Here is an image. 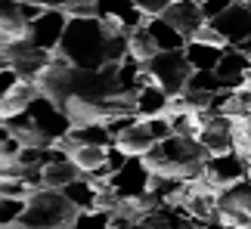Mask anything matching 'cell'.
<instances>
[{"mask_svg":"<svg viewBox=\"0 0 251 229\" xmlns=\"http://www.w3.org/2000/svg\"><path fill=\"white\" fill-rule=\"evenodd\" d=\"M248 177H251V167H248Z\"/></svg>","mask_w":251,"mask_h":229,"instance_id":"7bdbcfd3","label":"cell"},{"mask_svg":"<svg viewBox=\"0 0 251 229\" xmlns=\"http://www.w3.org/2000/svg\"><path fill=\"white\" fill-rule=\"evenodd\" d=\"M50 50H37V46L28 41V37H22V41H13V44H3V50H0V69L3 65H9V69L19 71V78L22 81H41V74L47 71V65L53 62Z\"/></svg>","mask_w":251,"mask_h":229,"instance_id":"8992f818","label":"cell"},{"mask_svg":"<svg viewBox=\"0 0 251 229\" xmlns=\"http://www.w3.org/2000/svg\"><path fill=\"white\" fill-rule=\"evenodd\" d=\"M226 46H214V44H201V41H189L186 44V56L192 62V69L196 71H211L217 69V62L224 59Z\"/></svg>","mask_w":251,"mask_h":229,"instance_id":"603a6c76","label":"cell"},{"mask_svg":"<svg viewBox=\"0 0 251 229\" xmlns=\"http://www.w3.org/2000/svg\"><path fill=\"white\" fill-rule=\"evenodd\" d=\"M130 229H155V226H149V223H146V220H137V223H133V226H130Z\"/></svg>","mask_w":251,"mask_h":229,"instance_id":"60d3db41","label":"cell"},{"mask_svg":"<svg viewBox=\"0 0 251 229\" xmlns=\"http://www.w3.org/2000/svg\"><path fill=\"white\" fill-rule=\"evenodd\" d=\"M211 152L201 146L199 137H177L171 133L161 142H155L143 161L152 174L158 177H174V180H196L205 174V164H208Z\"/></svg>","mask_w":251,"mask_h":229,"instance_id":"3957f363","label":"cell"},{"mask_svg":"<svg viewBox=\"0 0 251 229\" xmlns=\"http://www.w3.org/2000/svg\"><path fill=\"white\" fill-rule=\"evenodd\" d=\"M133 223H127V220H115V217H112V229H130Z\"/></svg>","mask_w":251,"mask_h":229,"instance_id":"f35d334b","label":"cell"},{"mask_svg":"<svg viewBox=\"0 0 251 229\" xmlns=\"http://www.w3.org/2000/svg\"><path fill=\"white\" fill-rule=\"evenodd\" d=\"M62 192L69 195L72 202L81 207V211H87V207H93V205H96V186L90 183V180H84V177H81V180H75V183H69V186L62 189Z\"/></svg>","mask_w":251,"mask_h":229,"instance_id":"484cf974","label":"cell"},{"mask_svg":"<svg viewBox=\"0 0 251 229\" xmlns=\"http://www.w3.org/2000/svg\"><path fill=\"white\" fill-rule=\"evenodd\" d=\"M37 192V186L25 183L22 177H3L0 180V195H9V198H31Z\"/></svg>","mask_w":251,"mask_h":229,"instance_id":"f546056e","label":"cell"},{"mask_svg":"<svg viewBox=\"0 0 251 229\" xmlns=\"http://www.w3.org/2000/svg\"><path fill=\"white\" fill-rule=\"evenodd\" d=\"M211 25H214L217 31L226 37L229 46H239L245 37H251V3L236 0L226 13H220L217 19H211Z\"/></svg>","mask_w":251,"mask_h":229,"instance_id":"4fadbf2b","label":"cell"},{"mask_svg":"<svg viewBox=\"0 0 251 229\" xmlns=\"http://www.w3.org/2000/svg\"><path fill=\"white\" fill-rule=\"evenodd\" d=\"M205 229H208V226H205Z\"/></svg>","mask_w":251,"mask_h":229,"instance_id":"ee69618b","label":"cell"},{"mask_svg":"<svg viewBox=\"0 0 251 229\" xmlns=\"http://www.w3.org/2000/svg\"><path fill=\"white\" fill-rule=\"evenodd\" d=\"M28 114L34 118V124L41 127L47 137H50L53 142H59L62 137H69V130H72V121H69V114H65L50 96H37L31 106H28Z\"/></svg>","mask_w":251,"mask_h":229,"instance_id":"8fae6325","label":"cell"},{"mask_svg":"<svg viewBox=\"0 0 251 229\" xmlns=\"http://www.w3.org/2000/svg\"><path fill=\"white\" fill-rule=\"evenodd\" d=\"M22 3H34L41 9H65L69 6V0H22Z\"/></svg>","mask_w":251,"mask_h":229,"instance_id":"8d00e7d4","label":"cell"},{"mask_svg":"<svg viewBox=\"0 0 251 229\" xmlns=\"http://www.w3.org/2000/svg\"><path fill=\"white\" fill-rule=\"evenodd\" d=\"M65 25H69V13H65V9H44V13L28 25V41H31L37 50L56 53L59 44H62Z\"/></svg>","mask_w":251,"mask_h":229,"instance_id":"30bf717a","label":"cell"},{"mask_svg":"<svg viewBox=\"0 0 251 229\" xmlns=\"http://www.w3.org/2000/svg\"><path fill=\"white\" fill-rule=\"evenodd\" d=\"M75 229H112V214L102 207H87L75 217Z\"/></svg>","mask_w":251,"mask_h":229,"instance_id":"83f0119b","label":"cell"},{"mask_svg":"<svg viewBox=\"0 0 251 229\" xmlns=\"http://www.w3.org/2000/svg\"><path fill=\"white\" fill-rule=\"evenodd\" d=\"M146 28L152 31V37H155L158 50H186V44H189L186 37H183L177 28H174L168 19H161V16H149Z\"/></svg>","mask_w":251,"mask_h":229,"instance_id":"ffe728a7","label":"cell"},{"mask_svg":"<svg viewBox=\"0 0 251 229\" xmlns=\"http://www.w3.org/2000/svg\"><path fill=\"white\" fill-rule=\"evenodd\" d=\"M248 167H251V164L233 149V152L211 155L208 164H205V177H208L217 189H226V186L239 183V180H245V177H248Z\"/></svg>","mask_w":251,"mask_h":229,"instance_id":"7c38bea8","label":"cell"},{"mask_svg":"<svg viewBox=\"0 0 251 229\" xmlns=\"http://www.w3.org/2000/svg\"><path fill=\"white\" fill-rule=\"evenodd\" d=\"M233 149L251 164V114L233 121Z\"/></svg>","mask_w":251,"mask_h":229,"instance_id":"4316f807","label":"cell"},{"mask_svg":"<svg viewBox=\"0 0 251 229\" xmlns=\"http://www.w3.org/2000/svg\"><path fill=\"white\" fill-rule=\"evenodd\" d=\"M130 161V155L124 149H118V146H109V158H105V170H109V177L115 174V170H121L124 164Z\"/></svg>","mask_w":251,"mask_h":229,"instance_id":"1f68e13d","label":"cell"},{"mask_svg":"<svg viewBox=\"0 0 251 229\" xmlns=\"http://www.w3.org/2000/svg\"><path fill=\"white\" fill-rule=\"evenodd\" d=\"M19 81H22V78H19V71L9 69V65H3V69H0V96H6Z\"/></svg>","mask_w":251,"mask_h":229,"instance_id":"836d02e7","label":"cell"},{"mask_svg":"<svg viewBox=\"0 0 251 229\" xmlns=\"http://www.w3.org/2000/svg\"><path fill=\"white\" fill-rule=\"evenodd\" d=\"M158 142V137H155V130L149 127V121H133L124 133H118L115 137V146L118 149H124L127 155H146V152L152 149Z\"/></svg>","mask_w":251,"mask_h":229,"instance_id":"ac0fdd59","label":"cell"},{"mask_svg":"<svg viewBox=\"0 0 251 229\" xmlns=\"http://www.w3.org/2000/svg\"><path fill=\"white\" fill-rule=\"evenodd\" d=\"M189 41H201V44H214V46H229V44H226V37L220 34V31H217V28L211 25V22H205V25H201L199 31H196V34L189 37Z\"/></svg>","mask_w":251,"mask_h":229,"instance_id":"4dcf8cb0","label":"cell"},{"mask_svg":"<svg viewBox=\"0 0 251 229\" xmlns=\"http://www.w3.org/2000/svg\"><path fill=\"white\" fill-rule=\"evenodd\" d=\"M3 229H75L72 223H65V226H25V223H9Z\"/></svg>","mask_w":251,"mask_h":229,"instance_id":"74e56055","label":"cell"},{"mask_svg":"<svg viewBox=\"0 0 251 229\" xmlns=\"http://www.w3.org/2000/svg\"><path fill=\"white\" fill-rule=\"evenodd\" d=\"M146 71L168 96H180L196 69H192L186 50H161L152 62H146Z\"/></svg>","mask_w":251,"mask_h":229,"instance_id":"5b68a950","label":"cell"},{"mask_svg":"<svg viewBox=\"0 0 251 229\" xmlns=\"http://www.w3.org/2000/svg\"><path fill=\"white\" fill-rule=\"evenodd\" d=\"M217 74H220V78H226L236 90H242L245 84H248V78H251V56L242 53L239 46H226L224 59L217 62Z\"/></svg>","mask_w":251,"mask_h":229,"instance_id":"e0dca14e","label":"cell"},{"mask_svg":"<svg viewBox=\"0 0 251 229\" xmlns=\"http://www.w3.org/2000/svg\"><path fill=\"white\" fill-rule=\"evenodd\" d=\"M118 71H121V62H109V65H102V69H81V65H75V62L65 59V56L56 53L37 84H41L44 96H50L59 109L75 96L109 102L112 96L121 93Z\"/></svg>","mask_w":251,"mask_h":229,"instance_id":"6da1fadb","label":"cell"},{"mask_svg":"<svg viewBox=\"0 0 251 229\" xmlns=\"http://www.w3.org/2000/svg\"><path fill=\"white\" fill-rule=\"evenodd\" d=\"M233 3L236 0H201V13H205V19L211 22V19H217L220 13H226Z\"/></svg>","mask_w":251,"mask_h":229,"instance_id":"d6a6232c","label":"cell"},{"mask_svg":"<svg viewBox=\"0 0 251 229\" xmlns=\"http://www.w3.org/2000/svg\"><path fill=\"white\" fill-rule=\"evenodd\" d=\"M161 19H168V22L177 28L186 41L208 22L205 13H201V0H174L165 13H161Z\"/></svg>","mask_w":251,"mask_h":229,"instance_id":"5bb4252c","label":"cell"},{"mask_svg":"<svg viewBox=\"0 0 251 229\" xmlns=\"http://www.w3.org/2000/svg\"><path fill=\"white\" fill-rule=\"evenodd\" d=\"M78 214H81V207L62 189H37L28 198V207H25L19 223H25V226H65V223H75Z\"/></svg>","mask_w":251,"mask_h":229,"instance_id":"277c9868","label":"cell"},{"mask_svg":"<svg viewBox=\"0 0 251 229\" xmlns=\"http://www.w3.org/2000/svg\"><path fill=\"white\" fill-rule=\"evenodd\" d=\"M72 146H115V137L109 133L105 124H87V127H72L69 137H62Z\"/></svg>","mask_w":251,"mask_h":229,"instance_id":"7402d4cb","label":"cell"},{"mask_svg":"<svg viewBox=\"0 0 251 229\" xmlns=\"http://www.w3.org/2000/svg\"><path fill=\"white\" fill-rule=\"evenodd\" d=\"M109 180H112V189H115L121 198H127V202H143V198L149 195L152 170L146 167L143 155H130L127 164H124L121 170H115Z\"/></svg>","mask_w":251,"mask_h":229,"instance_id":"ba28073f","label":"cell"},{"mask_svg":"<svg viewBox=\"0 0 251 229\" xmlns=\"http://www.w3.org/2000/svg\"><path fill=\"white\" fill-rule=\"evenodd\" d=\"M199 139L211 155L233 152V118H229V114H211L208 124L199 133Z\"/></svg>","mask_w":251,"mask_h":229,"instance_id":"2e32d148","label":"cell"},{"mask_svg":"<svg viewBox=\"0 0 251 229\" xmlns=\"http://www.w3.org/2000/svg\"><path fill=\"white\" fill-rule=\"evenodd\" d=\"M186 87H189V90L211 93V96H214V93H224V90H236L226 78H220L217 69H211V71H192V78H189Z\"/></svg>","mask_w":251,"mask_h":229,"instance_id":"d4e9b609","label":"cell"},{"mask_svg":"<svg viewBox=\"0 0 251 229\" xmlns=\"http://www.w3.org/2000/svg\"><path fill=\"white\" fill-rule=\"evenodd\" d=\"M96 16L118 22L124 31H133V28L146 25V19H149L133 0H96Z\"/></svg>","mask_w":251,"mask_h":229,"instance_id":"9a60e30c","label":"cell"},{"mask_svg":"<svg viewBox=\"0 0 251 229\" xmlns=\"http://www.w3.org/2000/svg\"><path fill=\"white\" fill-rule=\"evenodd\" d=\"M28 207V198H9V195H0V223L9 226V223H19Z\"/></svg>","mask_w":251,"mask_h":229,"instance_id":"f1b7e54d","label":"cell"},{"mask_svg":"<svg viewBox=\"0 0 251 229\" xmlns=\"http://www.w3.org/2000/svg\"><path fill=\"white\" fill-rule=\"evenodd\" d=\"M217 220L224 223V229H251V177L220 189Z\"/></svg>","mask_w":251,"mask_h":229,"instance_id":"52a82bcc","label":"cell"},{"mask_svg":"<svg viewBox=\"0 0 251 229\" xmlns=\"http://www.w3.org/2000/svg\"><path fill=\"white\" fill-rule=\"evenodd\" d=\"M0 139H3V146H0V158H16L19 152L25 149L22 142H19V139L13 137V133H6V130H3V137H0Z\"/></svg>","mask_w":251,"mask_h":229,"instance_id":"e575fe53","label":"cell"},{"mask_svg":"<svg viewBox=\"0 0 251 229\" xmlns=\"http://www.w3.org/2000/svg\"><path fill=\"white\" fill-rule=\"evenodd\" d=\"M118 31H124V28L118 22H112V19L69 16L62 44L56 53L75 65H81V69H102V65H109V41Z\"/></svg>","mask_w":251,"mask_h":229,"instance_id":"7a4b0ae2","label":"cell"},{"mask_svg":"<svg viewBox=\"0 0 251 229\" xmlns=\"http://www.w3.org/2000/svg\"><path fill=\"white\" fill-rule=\"evenodd\" d=\"M245 90H248V102H251V78H248V84H245Z\"/></svg>","mask_w":251,"mask_h":229,"instance_id":"b9f144b4","label":"cell"},{"mask_svg":"<svg viewBox=\"0 0 251 229\" xmlns=\"http://www.w3.org/2000/svg\"><path fill=\"white\" fill-rule=\"evenodd\" d=\"M171 106V96L158 87L155 81H149L146 87L140 90V102H137V114L140 118H155V114H165Z\"/></svg>","mask_w":251,"mask_h":229,"instance_id":"44dd1931","label":"cell"},{"mask_svg":"<svg viewBox=\"0 0 251 229\" xmlns=\"http://www.w3.org/2000/svg\"><path fill=\"white\" fill-rule=\"evenodd\" d=\"M44 9L22 0H3L0 3V44H13L28 37V25L41 16Z\"/></svg>","mask_w":251,"mask_h":229,"instance_id":"9c48e42d","label":"cell"},{"mask_svg":"<svg viewBox=\"0 0 251 229\" xmlns=\"http://www.w3.org/2000/svg\"><path fill=\"white\" fill-rule=\"evenodd\" d=\"M239 50H242V53H248V56H251V37H245V41L239 44Z\"/></svg>","mask_w":251,"mask_h":229,"instance_id":"ab89813d","label":"cell"},{"mask_svg":"<svg viewBox=\"0 0 251 229\" xmlns=\"http://www.w3.org/2000/svg\"><path fill=\"white\" fill-rule=\"evenodd\" d=\"M37 96H41V84L19 81L6 96H0V114H3V118H13L19 112H28V106H31Z\"/></svg>","mask_w":251,"mask_h":229,"instance_id":"d6986e66","label":"cell"},{"mask_svg":"<svg viewBox=\"0 0 251 229\" xmlns=\"http://www.w3.org/2000/svg\"><path fill=\"white\" fill-rule=\"evenodd\" d=\"M133 3H137L146 16H161V13H165V9L174 3V0H133Z\"/></svg>","mask_w":251,"mask_h":229,"instance_id":"d590c367","label":"cell"},{"mask_svg":"<svg viewBox=\"0 0 251 229\" xmlns=\"http://www.w3.org/2000/svg\"><path fill=\"white\" fill-rule=\"evenodd\" d=\"M158 53H161V50H158V44H155V37H152L149 28H146V25L133 28V31H130V56H133V59L146 65V62L155 59Z\"/></svg>","mask_w":251,"mask_h":229,"instance_id":"cb8c5ba5","label":"cell"}]
</instances>
